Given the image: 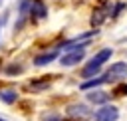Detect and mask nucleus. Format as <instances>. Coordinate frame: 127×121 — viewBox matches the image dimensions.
Instances as JSON below:
<instances>
[{
	"mask_svg": "<svg viewBox=\"0 0 127 121\" xmlns=\"http://www.w3.org/2000/svg\"><path fill=\"white\" fill-rule=\"evenodd\" d=\"M111 56H113V50H111V48H103V50H99V52H97V54L83 65V69L79 71V75L83 77V81L97 77L99 71H101V67H103V63H105Z\"/></svg>",
	"mask_w": 127,
	"mask_h": 121,
	"instance_id": "nucleus-1",
	"label": "nucleus"
},
{
	"mask_svg": "<svg viewBox=\"0 0 127 121\" xmlns=\"http://www.w3.org/2000/svg\"><path fill=\"white\" fill-rule=\"evenodd\" d=\"M111 8H113V6H111L109 0H103L97 8H93V12H91V20H89V24L93 26V30H97V28L111 16Z\"/></svg>",
	"mask_w": 127,
	"mask_h": 121,
	"instance_id": "nucleus-2",
	"label": "nucleus"
},
{
	"mask_svg": "<svg viewBox=\"0 0 127 121\" xmlns=\"http://www.w3.org/2000/svg\"><path fill=\"white\" fill-rule=\"evenodd\" d=\"M105 77V83H117V81H123L127 77V63L125 61H115L109 65V69L103 73Z\"/></svg>",
	"mask_w": 127,
	"mask_h": 121,
	"instance_id": "nucleus-3",
	"label": "nucleus"
},
{
	"mask_svg": "<svg viewBox=\"0 0 127 121\" xmlns=\"http://www.w3.org/2000/svg\"><path fill=\"white\" fill-rule=\"evenodd\" d=\"M83 58H85V48H73V50H67L65 54L60 56V63H62L64 67H73V65H77Z\"/></svg>",
	"mask_w": 127,
	"mask_h": 121,
	"instance_id": "nucleus-4",
	"label": "nucleus"
},
{
	"mask_svg": "<svg viewBox=\"0 0 127 121\" xmlns=\"http://www.w3.org/2000/svg\"><path fill=\"white\" fill-rule=\"evenodd\" d=\"M119 119V109L111 103L101 105L99 109L93 111V121H117Z\"/></svg>",
	"mask_w": 127,
	"mask_h": 121,
	"instance_id": "nucleus-5",
	"label": "nucleus"
},
{
	"mask_svg": "<svg viewBox=\"0 0 127 121\" xmlns=\"http://www.w3.org/2000/svg\"><path fill=\"white\" fill-rule=\"evenodd\" d=\"M65 113H67V117H71V119H85V117L93 115L91 109H89L85 103H71V105H67Z\"/></svg>",
	"mask_w": 127,
	"mask_h": 121,
	"instance_id": "nucleus-6",
	"label": "nucleus"
},
{
	"mask_svg": "<svg viewBox=\"0 0 127 121\" xmlns=\"http://www.w3.org/2000/svg\"><path fill=\"white\" fill-rule=\"evenodd\" d=\"M85 97H87V101H89V103L99 105V107L109 103V93H107V91H103V89H91V91H85Z\"/></svg>",
	"mask_w": 127,
	"mask_h": 121,
	"instance_id": "nucleus-7",
	"label": "nucleus"
},
{
	"mask_svg": "<svg viewBox=\"0 0 127 121\" xmlns=\"http://www.w3.org/2000/svg\"><path fill=\"white\" fill-rule=\"evenodd\" d=\"M58 56H60V48H54V50H50V52L38 54V56L34 58V65H38V67H42V65H48V63H52V61H54Z\"/></svg>",
	"mask_w": 127,
	"mask_h": 121,
	"instance_id": "nucleus-8",
	"label": "nucleus"
},
{
	"mask_svg": "<svg viewBox=\"0 0 127 121\" xmlns=\"http://www.w3.org/2000/svg\"><path fill=\"white\" fill-rule=\"evenodd\" d=\"M30 6H32L30 0H22V2H20V8H18V22H16V26H14V32H20V30H22V26H24L28 14H30Z\"/></svg>",
	"mask_w": 127,
	"mask_h": 121,
	"instance_id": "nucleus-9",
	"label": "nucleus"
},
{
	"mask_svg": "<svg viewBox=\"0 0 127 121\" xmlns=\"http://www.w3.org/2000/svg\"><path fill=\"white\" fill-rule=\"evenodd\" d=\"M30 16H32V20H42V18H46V16H48L46 4H44L42 0H34L32 6H30Z\"/></svg>",
	"mask_w": 127,
	"mask_h": 121,
	"instance_id": "nucleus-10",
	"label": "nucleus"
},
{
	"mask_svg": "<svg viewBox=\"0 0 127 121\" xmlns=\"http://www.w3.org/2000/svg\"><path fill=\"white\" fill-rule=\"evenodd\" d=\"M103 83H105V77H103V75H97V77H93V79L81 81V83H79V89H81V91H91V89H99Z\"/></svg>",
	"mask_w": 127,
	"mask_h": 121,
	"instance_id": "nucleus-11",
	"label": "nucleus"
},
{
	"mask_svg": "<svg viewBox=\"0 0 127 121\" xmlns=\"http://www.w3.org/2000/svg\"><path fill=\"white\" fill-rule=\"evenodd\" d=\"M0 101L6 105H12L18 101V91L16 89H0Z\"/></svg>",
	"mask_w": 127,
	"mask_h": 121,
	"instance_id": "nucleus-12",
	"label": "nucleus"
},
{
	"mask_svg": "<svg viewBox=\"0 0 127 121\" xmlns=\"http://www.w3.org/2000/svg\"><path fill=\"white\" fill-rule=\"evenodd\" d=\"M24 71V65L22 63H10L8 67H6V75H18V73H22Z\"/></svg>",
	"mask_w": 127,
	"mask_h": 121,
	"instance_id": "nucleus-13",
	"label": "nucleus"
},
{
	"mask_svg": "<svg viewBox=\"0 0 127 121\" xmlns=\"http://www.w3.org/2000/svg\"><path fill=\"white\" fill-rule=\"evenodd\" d=\"M46 87H50V81H46V79H42V81H30V89L32 91H42Z\"/></svg>",
	"mask_w": 127,
	"mask_h": 121,
	"instance_id": "nucleus-14",
	"label": "nucleus"
},
{
	"mask_svg": "<svg viewBox=\"0 0 127 121\" xmlns=\"http://www.w3.org/2000/svg\"><path fill=\"white\" fill-rule=\"evenodd\" d=\"M125 8V4L123 2H119V4H115L113 8H111V18H115V16H119V12Z\"/></svg>",
	"mask_w": 127,
	"mask_h": 121,
	"instance_id": "nucleus-15",
	"label": "nucleus"
},
{
	"mask_svg": "<svg viewBox=\"0 0 127 121\" xmlns=\"http://www.w3.org/2000/svg\"><path fill=\"white\" fill-rule=\"evenodd\" d=\"M113 93H115V95H127V85H119Z\"/></svg>",
	"mask_w": 127,
	"mask_h": 121,
	"instance_id": "nucleus-16",
	"label": "nucleus"
},
{
	"mask_svg": "<svg viewBox=\"0 0 127 121\" xmlns=\"http://www.w3.org/2000/svg\"><path fill=\"white\" fill-rule=\"evenodd\" d=\"M4 22H6V14L0 18V32H2V26H4Z\"/></svg>",
	"mask_w": 127,
	"mask_h": 121,
	"instance_id": "nucleus-17",
	"label": "nucleus"
},
{
	"mask_svg": "<svg viewBox=\"0 0 127 121\" xmlns=\"http://www.w3.org/2000/svg\"><path fill=\"white\" fill-rule=\"evenodd\" d=\"M0 121H6V119H4V117H0Z\"/></svg>",
	"mask_w": 127,
	"mask_h": 121,
	"instance_id": "nucleus-18",
	"label": "nucleus"
},
{
	"mask_svg": "<svg viewBox=\"0 0 127 121\" xmlns=\"http://www.w3.org/2000/svg\"><path fill=\"white\" fill-rule=\"evenodd\" d=\"M0 4H2V0H0Z\"/></svg>",
	"mask_w": 127,
	"mask_h": 121,
	"instance_id": "nucleus-19",
	"label": "nucleus"
}]
</instances>
